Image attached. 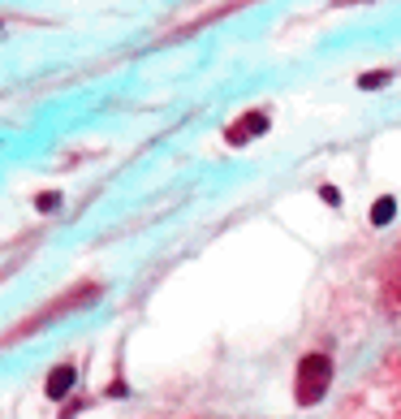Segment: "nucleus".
Returning <instances> with one entry per match:
<instances>
[{
    "label": "nucleus",
    "instance_id": "obj_7",
    "mask_svg": "<svg viewBox=\"0 0 401 419\" xmlns=\"http://www.w3.org/2000/svg\"><path fill=\"white\" fill-rule=\"evenodd\" d=\"M56 203H61V195H56V190H48V195H39V199H35V207H39V212H52Z\"/></svg>",
    "mask_w": 401,
    "mask_h": 419
},
{
    "label": "nucleus",
    "instance_id": "obj_2",
    "mask_svg": "<svg viewBox=\"0 0 401 419\" xmlns=\"http://www.w3.org/2000/svg\"><path fill=\"white\" fill-rule=\"evenodd\" d=\"M332 385V359L328 354H307L298 363V381H294V398L298 406H315Z\"/></svg>",
    "mask_w": 401,
    "mask_h": 419
},
{
    "label": "nucleus",
    "instance_id": "obj_3",
    "mask_svg": "<svg viewBox=\"0 0 401 419\" xmlns=\"http://www.w3.org/2000/svg\"><path fill=\"white\" fill-rule=\"evenodd\" d=\"M74 381H78V368H74V363H61V368H52V372H48V385H43V393H48L52 402H61V398L74 389Z\"/></svg>",
    "mask_w": 401,
    "mask_h": 419
},
{
    "label": "nucleus",
    "instance_id": "obj_5",
    "mask_svg": "<svg viewBox=\"0 0 401 419\" xmlns=\"http://www.w3.org/2000/svg\"><path fill=\"white\" fill-rule=\"evenodd\" d=\"M392 217H397V203L392 199H375L371 203V225H388Z\"/></svg>",
    "mask_w": 401,
    "mask_h": 419
},
{
    "label": "nucleus",
    "instance_id": "obj_4",
    "mask_svg": "<svg viewBox=\"0 0 401 419\" xmlns=\"http://www.w3.org/2000/svg\"><path fill=\"white\" fill-rule=\"evenodd\" d=\"M242 121H246V126H234V130H229V143H246L251 134H263V130H268V117H259V113H255V117H242Z\"/></svg>",
    "mask_w": 401,
    "mask_h": 419
},
{
    "label": "nucleus",
    "instance_id": "obj_6",
    "mask_svg": "<svg viewBox=\"0 0 401 419\" xmlns=\"http://www.w3.org/2000/svg\"><path fill=\"white\" fill-rule=\"evenodd\" d=\"M388 78H392V70H371V74L358 78V87H363V91H375V87H384Z\"/></svg>",
    "mask_w": 401,
    "mask_h": 419
},
{
    "label": "nucleus",
    "instance_id": "obj_1",
    "mask_svg": "<svg viewBox=\"0 0 401 419\" xmlns=\"http://www.w3.org/2000/svg\"><path fill=\"white\" fill-rule=\"evenodd\" d=\"M91 298H99V285H78V290H70L65 298H56V303H48V307H39L31 320H22V325H13L5 337H0V350H5L9 342H18V337H26V333H39L48 320H56V316H65V311H74V307H82V303H91Z\"/></svg>",
    "mask_w": 401,
    "mask_h": 419
}]
</instances>
